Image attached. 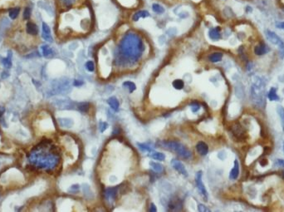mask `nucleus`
<instances>
[{"mask_svg": "<svg viewBox=\"0 0 284 212\" xmlns=\"http://www.w3.org/2000/svg\"><path fill=\"white\" fill-rule=\"evenodd\" d=\"M145 50V43L141 37L136 32H127L117 47L115 63L120 66L134 64L141 57Z\"/></svg>", "mask_w": 284, "mask_h": 212, "instance_id": "f257e3e1", "label": "nucleus"}, {"mask_svg": "<svg viewBox=\"0 0 284 212\" xmlns=\"http://www.w3.org/2000/svg\"><path fill=\"white\" fill-rule=\"evenodd\" d=\"M29 161L38 168L51 171L59 164L60 155L55 146L49 142L42 143L30 153Z\"/></svg>", "mask_w": 284, "mask_h": 212, "instance_id": "f03ea898", "label": "nucleus"}, {"mask_svg": "<svg viewBox=\"0 0 284 212\" xmlns=\"http://www.w3.org/2000/svg\"><path fill=\"white\" fill-rule=\"evenodd\" d=\"M265 84L262 78H255L251 86V101L257 108H263L266 104Z\"/></svg>", "mask_w": 284, "mask_h": 212, "instance_id": "7ed1b4c3", "label": "nucleus"}, {"mask_svg": "<svg viewBox=\"0 0 284 212\" xmlns=\"http://www.w3.org/2000/svg\"><path fill=\"white\" fill-rule=\"evenodd\" d=\"M161 147L165 148L166 150L171 151L173 152H175L180 156L181 158L188 160L192 157V153L186 146L183 145L182 143L175 141H164L160 142Z\"/></svg>", "mask_w": 284, "mask_h": 212, "instance_id": "20e7f679", "label": "nucleus"}, {"mask_svg": "<svg viewBox=\"0 0 284 212\" xmlns=\"http://www.w3.org/2000/svg\"><path fill=\"white\" fill-rule=\"evenodd\" d=\"M266 37L268 38V40L270 41L271 43L277 45L278 47L279 50H280V53H281V57L282 58L284 57V43L283 41L282 40L281 38L278 37V35L275 33L274 32H272L270 30H266Z\"/></svg>", "mask_w": 284, "mask_h": 212, "instance_id": "39448f33", "label": "nucleus"}, {"mask_svg": "<svg viewBox=\"0 0 284 212\" xmlns=\"http://www.w3.org/2000/svg\"><path fill=\"white\" fill-rule=\"evenodd\" d=\"M196 185H197V187H198V191L200 192V194L202 196H204V199H205V201H207L206 199L208 198V192H207V190L205 186H204V183L202 181V172H198L196 175Z\"/></svg>", "mask_w": 284, "mask_h": 212, "instance_id": "423d86ee", "label": "nucleus"}, {"mask_svg": "<svg viewBox=\"0 0 284 212\" xmlns=\"http://www.w3.org/2000/svg\"><path fill=\"white\" fill-rule=\"evenodd\" d=\"M118 187H109L106 188L104 191V197L108 201H115L117 196Z\"/></svg>", "mask_w": 284, "mask_h": 212, "instance_id": "0eeeda50", "label": "nucleus"}, {"mask_svg": "<svg viewBox=\"0 0 284 212\" xmlns=\"http://www.w3.org/2000/svg\"><path fill=\"white\" fill-rule=\"evenodd\" d=\"M171 165L175 171L179 172L180 174L184 175V176H187V171L185 169V167L184 166V164H182V162H180V161H177V160H172Z\"/></svg>", "mask_w": 284, "mask_h": 212, "instance_id": "6e6552de", "label": "nucleus"}, {"mask_svg": "<svg viewBox=\"0 0 284 212\" xmlns=\"http://www.w3.org/2000/svg\"><path fill=\"white\" fill-rule=\"evenodd\" d=\"M42 29H43L42 37H43V39L45 41H48V42L52 43V37L51 34V29H50L48 25L46 23H43Z\"/></svg>", "mask_w": 284, "mask_h": 212, "instance_id": "1a4fd4ad", "label": "nucleus"}, {"mask_svg": "<svg viewBox=\"0 0 284 212\" xmlns=\"http://www.w3.org/2000/svg\"><path fill=\"white\" fill-rule=\"evenodd\" d=\"M269 48L268 47V45H266L265 43H260L258 45H257L254 48V53L256 55L261 56L263 54L268 53L269 52Z\"/></svg>", "mask_w": 284, "mask_h": 212, "instance_id": "9d476101", "label": "nucleus"}, {"mask_svg": "<svg viewBox=\"0 0 284 212\" xmlns=\"http://www.w3.org/2000/svg\"><path fill=\"white\" fill-rule=\"evenodd\" d=\"M196 150L201 156H206L209 152V146L204 142H198L196 145Z\"/></svg>", "mask_w": 284, "mask_h": 212, "instance_id": "9b49d317", "label": "nucleus"}, {"mask_svg": "<svg viewBox=\"0 0 284 212\" xmlns=\"http://www.w3.org/2000/svg\"><path fill=\"white\" fill-rule=\"evenodd\" d=\"M209 37L213 41H218L221 38V32H220V28L216 27L213 28L209 30Z\"/></svg>", "mask_w": 284, "mask_h": 212, "instance_id": "f8f14e48", "label": "nucleus"}, {"mask_svg": "<svg viewBox=\"0 0 284 212\" xmlns=\"http://www.w3.org/2000/svg\"><path fill=\"white\" fill-rule=\"evenodd\" d=\"M239 163L238 160L234 161V165H233V169L231 170L230 174H229V178L231 180H236L239 177Z\"/></svg>", "mask_w": 284, "mask_h": 212, "instance_id": "ddd939ff", "label": "nucleus"}, {"mask_svg": "<svg viewBox=\"0 0 284 212\" xmlns=\"http://www.w3.org/2000/svg\"><path fill=\"white\" fill-rule=\"evenodd\" d=\"M150 14L148 11L140 10L133 14V16H132V20H133L134 22H137V21H139V19H145V18H147V17H150Z\"/></svg>", "mask_w": 284, "mask_h": 212, "instance_id": "4468645a", "label": "nucleus"}, {"mask_svg": "<svg viewBox=\"0 0 284 212\" xmlns=\"http://www.w3.org/2000/svg\"><path fill=\"white\" fill-rule=\"evenodd\" d=\"M26 30L27 32L30 35H37L38 33V26L32 22H28L26 26Z\"/></svg>", "mask_w": 284, "mask_h": 212, "instance_id": "2eb2a0df", "label": "nucleus"}, {"mask_svg": "<svg viewBox=\"0 0 284 212\" xmlns=\"http://www.w3.org/2000/svg\"><path fill=\"white\" fill-rule=\"evenodd\" d=\"M223 57V55L222 53H220V52H216V53H213L210 54L209 56V57H208V59H209V62L215 63V62H220V61L222 60Z\"/></svg>", "mask_w": 284, "mask_h": 212, "instance_id": "dca6fc26", "label": "nucleus"}, {"mask_svg": "<svg viewBox=\"0 0 284 212\" xmlns=\"http://www.w3.org/2000/svg\"><path fill=\"white\" fill-rule=\"evenodd\" d=\"M42 52H43V56L45 57H52L54 56V53L53 49L50 48L48 45H43L42 46Z\"/></svg>", "mask_w": 284, "mask_h": 212, "instance_id": "f3484780", "label": "nucleus"}, {"mask_svg": "<svg viewBox=\"0 0 284 212\" xmlns=\"http://www.w3.org/2000/svg\"><path fill=\"white\" fill-rule=\"evenodd\" d=\"M107 103L109 104V106H110L111 108H112L114 111H115V112H117V111L119 110V108H120V103H119V101H118L116 97H110V98L107 100Z\"/></svg>", "mask_w": 284, "mask_h": 212, "instance_id": "a211bd4d", "label": "nucleus"}, {"mask_svg": "<svg viewBox=\"0 0 284 212\" xmlns=\"http://www.w3.org/2000/svg\"><path fill=\"white\" fill-rule=\"evenodd\" d=\"M77 0H59L61 7L64 8H71L75 5Z\"/></svg>", "mask_w": 284, "mask_h": 212, "instance_id": "6ab92c4d", "label": "nucleus"}, {"mask_svg": "<svg viewBox=\"0 0 284 212\" xmlns=\"http://www.w3.org/2000/svg\"><path fill=\"white\" fill-rule=\"evenodd\" d=\"M268 99L270 100V101H273V102L278 101L279 97L278 96V94H277L276 87H271L269 91H268Z\"/></svg>", "mask_w": 284, "mask_h": 212, "instance_id": "aec40b11", "label": "nucleus"}, {"mask_svg": "<svg viewBox=\"0 0 284 212\" xmlns=\"http://www.w3.org/2000/svg\"><path fill=\"white\" fill-rule=\"evenodd\" d=\"M123 87L125 88H126L130 92H133V91L136 89V86L133 82L131 81H126L123 83Z\"/></svg>", "mask_w": 284, "mask_h": 212, "instance_id": "412c9836", "label": "nucleus"}, {"mask_svg": "<svg viewBox=\"0 0 284 212\" xmlns=\"http://www.w3.org/2000/svg\"><path fill=\"white\" fill-rule=\"evenodd\" d=\"M58 121L61 124V126L63 127H72L73 125V121H72V119L59 118Z\"/></svg>", "mask_w": 284, "mask_h": 212, "instance_id": "4be33fe9", "label": "nucleus"}, {"mask_svg": "<svg viewBox=\"0 0 284 212\" xmlns=\"http://www.w3.org/2000/svg\"><path fill=\"white\" fill-rule=\"evenodd\" d=\"M19 13H20V8L19 7H16V8H11L9 12H8V14H9L10 19L14 20V19H16L18 18Z\"/></svg>", "mask_w": 284, "mask_h": 212, "instance_id": "5701e85b", "label": "nucleus"}, {"mask_svg": "<svg viewBox=\"0 0 284 212\" xmlns=\"http://www.w3.org/2000/svg\"><path fill=\"white\" fill-rule=\"evenodd\" d=\"M152 10L154 13L157 14H162L165 13V8L163 6H161L159 3H153L152 4Z\"/></svg>", "mask_w": 284, "mask_h": 212, "instance_id": "b1692460", "label": "nucleus"}, {"mask_svg": "<svg viewBox=\"0 0 284 212\" xmlns=\"http://www.w3.org/2000/svg\"><path fill=\"white\" fill-rule=\"evenodd\" d=\"M277 112H278V114L280 120H281L282 128L284 132V108H282V106H278L277 108Z\"/></svg>", "mask_w": 284, "mask_h": 212, "instance_id": "393cba45", "label": "nucleus"}, {"mask_svg": "<svg viewBox=\"0 0 284 212\" xmlns=\"http://www.w3.org/2000/svg\"><path fill=\"white\" fill-rule=\"evenodd\" d=\"M172 85L174 87V88H175L176 90H182L185 87V83L181 79H176V80L173 81Z\"/></svg>", "mask_w": 284, "mask_h": 212, "instance_id": "a878e982", "label": "nucleus"}, {"mask_svg": "<svg viewBox=\"0 0 284 212\" xmlns=\"http://www.w3.org/2000/svg\"><path fill=\"white\" fill-rule=\"evenodd\" d=\"M151 157L154 160H157V161H165V155L164 153L158 152V151L153 152L151 154Z\"/></svg>", "mask_w": 284, "mask_h": 212, "instance_id": "bb28decb", "label": "nucleus"}, {"mask_svg": "<svg viewBox=\"0 0 284 212\" xmlns=\"http://www.w3.org/2000/svg\"><path fill=\"white\" fill-rule=\"evenodd\" d=\"M1 62L3 63V65L5 67L10 68L12 66V61H11V55L8 54V57H2L1 58Z\"/></svg>", "mask_w": 284, "mask_h": 212, "instance_id": "cd10ccee", "label": "nucleus"}, {"mask_svg": "<svg viewBox=\"0 0 284 212\" xmlns=\"http://www.w3.org/2000/svg\"><path fill=\"white\" fill-rule=\"evenodd\" d=\"M150 166H151V167H152L153 169L155 170L156 172H161L163 171V167H162L160 163H157V162H155V161H150Z\"/></svg>", "mask_w": 284, "mask_h": 212, "instance_id": "c85d7f7f", "label": "nucleus"}, {"mask_svg": "<svg viewBox=\"0 0 284 212\" xmlns=\"http://www.w3.org/2000/svg\"><path fill=\"white\" fill-rule=\"evenodd\" d=\"M78 109L81 112H86L89 109V104L87 102H81L78 104Z\"/></svg>", "mask_w": 284, "mask_h": 212, "instance_id": "c756f323", "label": "nucleus"}, {"mask_svg": "<svg viewBox=\"0 0 284 212\" xmlns=\"http://www.w3.org/2000/svg\"><path fill=\"white\" fill-rule=\"evenodd\" d=\"M32 15V10H31V8L29 7H26L23 11V19L25 20H27V19H30V17Z\"/></svg>", "mask_w": 284, "mask_h": 212, "instance_id": "7c9ffc66", "label": "nucleus"}, {"mask_svg": "<svg viewBox=\"0 0 284 212\" xmlns=\"http://www.w3.org/2000/svg\"><path fill=\"white\" fill-rule=\"evenodd\" d=\"M85 67H86V69L88 71V72H94V70H95V65H94V62L92 61H87L86 62V65H85Z\"/></svg>", "mask_w": 284, "mask_h": 212, "instance_id": "2f4dec72", "label": "nucleus"}, {"mask_svg": "<svg viewBox=\"0 0 284 212\" xmlns=\"http://www.w3.org/2000/svg\"><path fill=\"white\" fill-rule=\"evenodd\" d=\"M200 104H198V102H193V103L190 105L191 111L194 113L197 112L200 109Z\"/></svg>", "mask_w": 284, "mask_h": 212, "instance_id": "473e14b6", "label": "nucleus"}, {"mask_svg": "<svg viewBox=\"0 0 284 212\" xmlns=\"http://www.w3.org/2000/svg\"><path fill=\"white\" fill-rule=\"evenodd\" d=\"M137 145L139 146L140 149L143 151H148V152H150L151 151V148L150 146H148L147 145H145V144H141V143H138Z\"/></svg>", "mask_w": 284, "mask_h": 212, "instance_id": "72a5a7b5", "label": "nucleus"}, {"mask_svg": "<svg viewBox=\"0 0 284 212\" xmlns=\"http://www.w3.org/2000/svg\"><path fill=\"white\" fill-rule=\"evenodd\" d=\"M274 166L277 167H284V160H282V159H278V160L275 161Z\"/></svg>", "mask_w": 284, "mask_h": 212, "instance_id": "f704fd0d", "label": "nucleus"}, {"mask_svg": "<svg viewBox=\"0 0 284 212\" xmlns=\"http://www.w3.org/2000/svg\"><path fill=\"white\" fill-rule=\"evenodd\" d=\"M108 124L106 122H104V121H102V122H100V131L101 132H104L105 130L107 128Z\"/></svg>", "mask_w": 284, "mask_h": 212, "instance_id": "c9c22d12", "label": "nucleus"}, {"mask_svg": "<svg viewBox=\"0 0 284 212\" xmlns=\"http://www.w3.org/2000/svg\"><path fill=\"white\" fill-rule=\"evenodd\" d=\"M198 211H202V212L210 211V210H209V208H207V207L205 206H204V205H202V204L198 205Z\"/></svg>", "mask_w": 284, "mask_h": 212, "instance_id": "e433bc0d", "label": "nucleus"}, {"mask_svg": "<svg viewBox=\"0 0 284 212\" xmlns=\"http://www.w3.org/2000/svg\"><path fill=\"white\" fill-rule=\"evenodd\" d=\"M276 27L278 28L284 30V22H278V23H277Z\"/></svg>", "mask_w": 284, "mask_h": 212, "instance_id": "4c0bfd02", "label": "nucleus"}, {"mask_svg": "<svg viewBox=\"0 0 284 212\" xmlns=\"http://www.w3.org/2000/svg\"><path fill=\"white\" fill-rule=\"evenodd\" d=\"M82 84H83V83H82L81 81H79V80H75V81H74V86L80 87V86H81Z\"/></svg>", "mask_w": 284, "mask_h": 212, "instance_id": "58836bf2", "label": "nucleus"}, {"mask_svg": "<svg viewBox=\"0 0 284 212\" xmlns=\"http://www.w3.org/2000/svg\"><path fill=\"white\" fill-rule=\"evenodd\" d=\"M149 210H150V211H156V210H157V209H156V206H155V205L151 204V205H150V208L149 209Z\"/></svg>", "mask_w": 284, "mask_h": 212, "instance_id": "ea45409f", "label": "nucleus"}, {"mask_svg": "<svg viewBox=\"0 0 284 212\" xmlns=\"http://www.w3.org/2000/svg\"><path fill=\"white\" fill-rule=\"evenodd\" d=\"M3 108H0V117H1V116L3 115Z\"/></svg>", "mask_w": 284, "mask_h": 212, "instance_id": "a19ab883", "label": "nucleus"}, {"mask_svg": "<svg viewBox=\"0 0 284 212\" xmlns=\"http://www.w3.org/2000/svg\"><path fill=\"white\" fill-rule=\"evenodd\" d=\"M283 151H284V142H283Z\"/></svg>", "mask_w": 284, "mask_h": 212, "instance_id": "79ce46f5", "label": "nucleus"}, {"mask_svg": "<svg viewBox=\"0 0 284 212\" xmlns=\"http://www.w3.org/2000/svg\"><path fill=\"white\" fill-rule=\"evenodd\" d=\"M283 176H284V172H283Z\"/></svg>", "mask_w": 284, "mask_h": 212, "instance_id": "37998d69", "label": "nucleus"}]
</instances>
